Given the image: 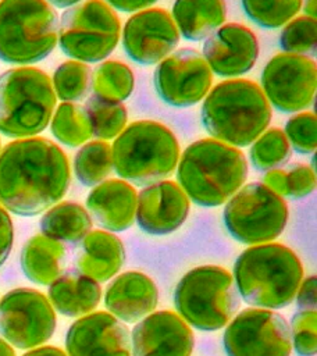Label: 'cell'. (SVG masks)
<instances>
[{"label":"cell","mask_w":317,"mask_h":356,"mask_svg":"<svg viewBox=\"0 0 317 356\" xmlns=\"http://www.w3.org/2000/svg\"><path fill=\"white\" fill-rule=\"evenodd\" d=\"M70 177L68 159L51 140L10 142L0 152V204L18 216H36L63 199Z\"/></svg>","instance_id":"obj_1"},{"label":"cell","mask_w":317,"mask_h":356,"mask_svg":"<svg viewBox=\"0 0 317 356\" xmlns=\"http://www.w3.org/2000/svg\"><path fill=\"white\" fill-rule=\"evenodd\" d=\"M247 175L245 154L217 139L189 145L178 164V182L196 204L213 207L228 202Z\"/></svg>","instance_id":"obj_2"},{"label":"cell","mask_w":317,"mask_h":356,"mask_svg":"<svg viewBox=\"0 0 317 356\" xmlns=\"http://www.w3.org/2000/svg\"><path fill=\"white\" fill-rule=\"evenodd\" d=\"M303 267L296 253L281 243L243 250L234 266V281L242 299L261 309H281L296 296Z\"/></svg>","instance_id":"obj_3"},{"label":"cell","mask_w":317,"mask_h":356,"mask_svg":"<svg viewBox=\"0 0 317 356\" xmlns=\"http://www.w3.org/2000/svg\"><path fill=\"white\" fill-rule=\"evenodd\" d=\"M271 121V106L261 88L247 79L218 83L202 106L207 132L227 145L253 143Z\"/></svg>","instance_id":"obj_4"},{"label":"cell","mask_w":317,"mask_h":356,"mask_svg":"<svg viewBox=\"0 0 317 356\" xmlns=\"http://www.w3.org/2000/svg\"><path fill=\"white\" fill-rule=\"evenodd\" d=\"M115 172L135 185H152L170 175L179 159V145L165 125L143 120L127 127L111 147Z\"/></svg>","instance_id":"obj_5"},{"label":"cell","mask_w":317,"mask_h":356,"mask_svg":"<svg viewBox=\"0 0 317 356\" xmlns=\"http://www.w3.org/2000/svg\"><path fill=\"white\" fill-rule=\"evenodd\" d=\"M58 40V15L43 0L0 1V58L32 64L46 58Z\"/></svg>","instance_id":"obj_6"},{"label":"cell","mask_w":317,"mask_h":356,"mask_svg":"<svg viewBox=\"0 0 317 356\" xmlns=\"http://www.w3.org/2000/svg\"><path fill=\"white\" fill-rule=\"evenodd\" d=\"M56 95L38 68H11L0 75V132L10 138L40 134L50 122Z\"/></svg>","instance_id":"obj_7"},{"label":"cell","mask_w":317,"mask_h":356,"mask_svg":"<svg viewBox=\"0 0 317 356\" xmlns=\"http://www.w3.org/2000/svg\"><path fill=\"white\" fill-rule=\"evenodd\" d=\"M174 305L184 321L202 331H216L229 323L239 306V293L229 271L200 266L181 278Z\"/></svg>","instance_id":"obj_8"},{"label":"cell","mask_w":317,"mask_h":356,"mask_svg":"<svg viewBox=\"0 0 317 356\" xmlns=\"http://www.w3.org/2000/svg\"><path fill=\"white\" fill-rule=\"evenodd\" d=\"M120 39V18L104 1L90 0L67 8L58 22L61 50L75 60L96 63L106 58Z\"/></svg>","instance_id":"obj_9"},{"label":"cell","mask_w":317,"mask_h":356,"mask_svg":"<svg viewBox=\"0 0 317 356\" xmlns=\"http://www.w3.org/2000/svg\"><path fill=\"white\" fill-rule=\"evenodd\" d=\"M288 221L285 200L261 182L241 188L225 204L224 222L232 238L246 245L275 239Z\"/></svg>","instance_id":"obj_10"},{"label":"cell","mask_w":317,"mask_h":356,"mask_svg":"<svg viewBox=\"0 0 317 356\" xmlns=\"http://www.w3.org/2000/svg\"><path fill=\"white\" fill-rule=\"evenodd\" d=\"M56 330V313L39 291L17 288L0 300V335L18 349L44 343Z\"/></svg>","instance_id":"obj_11"},{"label":"cell","mask_w":317,"mask_h":356,"mask_svg":"<svg viewBox=\"0 0 317 356\" xmlns=\"http://www.w3.org/2000/svg\"><path fill=\"white\" fill-rule=\"evenodd\" d=\"M228 356H289L292 350L288 321L268 309H245L225 328Z\"/></svg>","instance_id":"obj_12"},{"label":"cell","mask_w":317,"mask_h":356,"mask_svg":"<svg viewBox=\"0 0 317 356\" xmlns=\"http://www.w3.org/2000/svg\"><path fill=\"white\" fill-rule=\"evenodd\" d=\"M316 76V63L310 57L281 53L266 64L261 90L277 110L296 113L313 102Z\"/></svg>","instance_id":"obj_13"},{"label":"cell","mask_w":317,"mask_h":356,"mask_svg":"<svg viewBox=\"0 0 317 356\" xmlns=\"http://www.w3.org/2000/svg\"><path fill=\"white\" fill-rule=\"evenodd\" d=\"M211 70L193 49H181L164 58L154 70L153 83L163 102L188 107L200 102L211 86Z\"/></svg>","instance_id":"obj_14"},{"label":"cell","mask_w":317,"mask_h":356,"mask_svg":"<svg viewBox=\"0 0 317 356\" xmlns=\"http://www.w3.org/2000/svg\"><path fill=\"white\" fill-rule=\"evenodd\" d=\"M179 42V32L164 8H145L132 15L122 31V46L138 64L152 65L164 60Z\"/></svg>","instance_id":"obj_15"},{"label":"cell","mask_w":317,"mask_h":356,"mask_svg":"<svg viewBox=\"0 0 317 356\" xmlns=\"http://www.w3.org/2000/svg\"><path fill=\"white\" fill-rule=\"evenodd\" d=\"M65 349L68 356H131V335L117 317L96 312L70 325Z\"/></svg>","instance_id":"obj_16"},{"label":"cell","mask_w":317,"mask_h":356,"mask_svg":"<svg viewBox=\"0 0 317 356\" xmlns=\"http://www.w3.org/2000/svg\"><path fill=\"white\" fill-rule=\"evenodd\" d=\"M193 343L189 325L170 310L147 314L131 334L133 356H190Z\"/></svg>","instance_id":"obj_17"},{"label":"cell","mask_w":317,"mask_h":356,"mask_svg":"<svg viewBox=\"0 0 317 356\" xmlns=\"http://www.w3.org/2000/svg\"><path fill=\"white\" fill-rule=\"evenodd\" d=\"M257 57V38L252 29L241 24L222 25L203 44V58L210 70L221 76H238L247 72Z\"/></svg>","instance_id":"obj_18"},{"label":"cell","mask_w":317,"mask_h":356,"mask_svg":"<svg viewBox=\"0 0 317 356\" xmlns=\"http://www.w3.org/2000/svg\"><path fill=\"white\" fill-rule=\"evenodd\" d=\"M189 213V197L172 181H158L138 196L136 221L147 234L165 235L178 229Z\"/></svg>","instance_id":"obj_19"},{"label":"cell","mask_w":317,"mask_h":356,"mask_svg":"<svg viewBox=\"0 0 317 356\" xmlns=\"http://www.w3.org/2000/svg\"><path fill=\"white\" fill-rule=\"evenodd\" d=\"M158 302L153 280L139 271H127L107 286L104 305L110 314L125 323H135L150 314Z\"/></svg>","instance_id":"obj_20"},{"label":"cell","mask_w":317,"mask_h":356,"mask_svg":"<svg viewBox=\"0 0 317 356\" xmlns=\"http://www.w3.org/2000/svg\"><path fill=\"white\" fill-rule=\"evenodd\" d=\"M138 195L133 186L122 179H108L96 185L86 199L93 218L108 231H124L133 224Z\"/></svg>","instance_id":"obj_21"},{"label":"cell","mask_w":317,"mask_h":356,"mask_svg":"<svg viewBox=\"0 0 317 356\" xmlns=\"http://www.w3.org/2000/svg\"><path fill=\"white\" fill-rule=\"evenodd\" d=\"M125 249L121 239L107 231H90L82 241L76 254V270L103 282L114 277L122 267Z\"/></svg>","instance_id":"obj_22"},{"label":"cell","mask_w":317,"mask_h":356,"mask_svg":"<svg viewBox=\"0 0 317 356\" xmlns=\"http://www.w3.org/2000/svg\"><path fill=\"white\" fill-rule=\"evenodd\" d=\"M99 282L76 268L61 273L49 285V302L67 317H79L92 312L100 300Z\"/></svg>","instance_id":"obj_23"},{"label":"cell","mask_w":317,"mask_h":356,"mask_svg":"<svg viewBox=\"0 0 317 356\" xmlns=\"http://www.w3.org/2000/svg\"><path fill=\"white\" fill-rule=\"evenodd\" d=\"M19 263L28 280L39 285H50L63 273L65 248L44 235H35L25 242Z\"/></svg>","instance_id":"obj_24"},{"label":"cell","mask_w":317,"mask_h":356,"mask_svg":"<svg viewBox=\"0 0 317 356\" xmlns=\"http://www.w3.org/2000/svg\"><path fill=\"white\" fill-rule=\"evenodd\" d=\"M178 32L186 39L197 42L209 38L225 21L224 1H188L179 0L172 6Z\"/></svg>","instance_id":"obj_25"},{"label":"cell","mask_w":317,"mask_h":356,"mask_svg":"<svg viewBox=\"0 0 317 356\" xmlns=\"http://www.w3.org/2000/svg\"><path fill=\"white\" fill-rule=\"evenodd\" d=\"M39 225L44 236L63 245H76L90 232L92 218L81 204L63 202L46 211Z\"/></svg>","instance_id":"obj_26"},{"label":"cell","mask_w":317,"mask_h":356,"mask_svg":"<svg viewBox=\"0 0 317 356\" xmlns=\"http://www.w3.org/2000/svg\"><path fill=\"white\" fill-rule=\"evenodd\" d=\"M135 79L132 70L121 63L108 60L96 67L92 75V88L96 96L121 103L133 90Z\"/></svg>","instance_id":"obj_27"},{"label":"cell","mask_w":317,"mask_h":356,"mask_svg":"<svg viewBox=\"0 0 317 356\" xmlns=\"http://www.w3.org/2000/svg\"><path fill=\"white\" fill-rule=\"evenodd\" d=\"M113 170L111 147L103 140H92L83 145L74 159V171L85 186L101 184Z\"/></svg>","instance_id":"obj_28"},{"label":"cell","mask_w":317,"mask_h":356,"mask_svg":"<svg viewBox=\"0 0 317 356\" xmlns=\"http://www.w3.org/2000/svg\"><path fill=\"white\" fill-rule=\"evenodd\" d=\"M92 135L99 139H113L120 135L127 124V108L122 103L104 100L96 95L85 103Z\"/></svg>","instance_id":"obj_29"},{"label":"cell","mask_w":317,"mask_h":356,"mask_svg":"<svg viewBox=\"0 0 317 356\" xmlns=\"http://www.w3.org/2000/svg\"><path fill=\"white\" fill-rule=\"evenodd\" d=\"M51 134L63 145L75 147L92 136V128L83 107L74 103H61L51 120Z\"/></svg>","instance_id":"obj_30"},{"label":"cell","mask_w":317,"mask_h":356,"mask_svg":"<svg viewBox=\"0 0 317 356\" xmlns=\"http://www.w3.org/2000/svg\"><path fill=\"white\" fill-rule=\"evenodd\" d=\"M291 159V145L279 128L263 132L252 145L250 160L256 170L270 171L281 167Z\"/></svg>","instance_id":"obj_31"},{"label":"cell","mask_w":317,"mask_h":356,"mask_svg":"<svg viewBox=\"0 0 317 356\" xmlns=\"http://www.w3.org/2000/svg\"><path fill=\"white\" fill-rule=\"evenodd\" d=\"M92 71L81 61H65L53 75V90L67 103L82 100L90 90Z\"/></svg>","instance_id":"obj_32"},{"label":"cell","mask_w":317,"mask_h":356,"mask_svg":"<svg viewBox=\"0 0 317 356\" xmlns=\"http://www.w3.org/2000/svg\"><path fill=\"white\" fill-rule=\"evenodd\" d=\"M317 46L316 18L307 15L291 21L279 35V47L288 54L314 56Z\"/></svg>","instance_id":"obj_33"},{"label":"cell","mask_w":317,"mask_h":356,"mask_svg":"<svg viewBox=\"0 0 317 356\" xmlns=\"http://www.w3.org/2000/svg\"><path fill=\"white\" fill-rule=\"evenodd\" d=\"M246 15L260 26L279 28L285 25L302 7L300 0H282V1H242Z\"/></svg>","instance_id":"obj_34"},{"label":"cell","mask_w":317,"mask_h":356,"mask_svg":"<svg viewBox=\"0 0 317 356\" xmlns=\"http://www.w3.org/2000/svg\"><path fill=\"white\" fill-rule=\"evenodd\" d=\"M289 330L296 353L299 356H314L317 348L316 309L296 312L292 317Z\"/></svg>","instance_id":"obj_35"},{"label":"cell","mask_w":317,"mask_h":356,"mask_svg":"<svg viewBox=\"0 0 317 356\" xmlns=\"http://www.w3.org/2000/svg\"><path fill=\"white\" fill-rule=\"evenodd\" d=\"M284 134L298 153H313L317 146L316 115L309 111L293 115L288 120Z\"/></svg>","instance_id":"obj_36"},{"label":"cell","mask_w":317,"mask_h":356,"mask_svg":"<svg viewBox=\"0 0 317 356\" xmlns=\"http://www.w3.org/2000/svg\"><path fill=\"white\" fill-rule=\"evenodd\" d=\"M285 196L300 199L310 195L316 188V174L306 164H295L285 171Z\"/></svg>","instance_id":"obj_37"},{"label":"cell","mask_w":317,"mask_h":356,"mask_svg":"<svg viewBox=\"0 0 317 356\" xmlns=\"http://www.w3.org/2000/svg\"><path fill=\"white\" fill-rule=\"evenodd\" d=\"M14 239L13 221L6 211V209L0 204V266L7 260Z\"/></svg>","instance_id":"obj_38"},{"label":"cell","mask_w":317,"mask_h":356,"mask_svg":"<svg viewBox=\"0 0 317 356\" xmlns=\"http://www.w3.org/2000/svg\"><path fill=\"white\" fill-rule=\"evenodd\" d=\"M316 289H317V281L316 277L311 275L306 278L303 282H300L298 292H296V303L300 310H309L316 309Z\"/></svg>","instance_id":"obj_39"},{"label":"cell","mask_w":317,"mask_h":356,"mask_svg":"<svg viewBox=\"0 0 317 356\" xmlns=\"http://www.w3.org/2000/svg\"><path fill=\"white\" fill-rule=\"evenodd\" d=\"M285 171L275 168V170H270L266 172L263 181L264 185L271 189L273 192H275L279 196H285L286 192V186H285Z\"/></svg>","instance_id":"obj_40"},{"label":"cell","mask_w":317,"mask_h":356,"mask_svg":"<svg viewBox=\"0 0 317 356\" xmlns=\"http://www.w3.org/2000/svg\"><path fill=\"white\" fill-rule=\"evenodd\" d=\"M107 4L110 7L121 10L124 13H129V11H138V10L142 11V10H145L146 7L153 4V0L152 1H140V0H120V1H115V0H111Z\"/></svg>","instance_id":"obj_41"},{"label":"cell","mask_w":317,"mask_h":356,"mask_svg":"<svg viewBox=\"0 0 317 356\" xmlns=\"http://www.w3.org/2000/svg\"><path fill=\"white\" fill-rule=\"evenodd\" d=\"M22 356H67L61 349L54 346H40L26 352Z\"/></svg>","instance_id":"obj_42"},{"label":"cell","mask_w":317,"mask_h":356,"mask_svg":"<svg viewBox=\"0 0 317 356\" xmlns=\"http://www.w3.org/2000/svg\"><path fill=\"white\" fill-rule=\"evenodd\" d=\"M0 356H15L11 345L0 337Z\"/></svg>","instance_id":"obj_43"},{"label":"cell","mask_w":317,"mask_h":356,"mask_svg":"<svg viewBox=\"0 0 317 356\" xmlns=\"http://www.w3.org/2000/svg\"><path fill=\"white\" fill-rule=\"evenodd\" d=\"M304 11H306L307 17L314 18V15H316V1H307L304 4Z\"/></svg>","instance_id":"obj_44"}]
</instances>
